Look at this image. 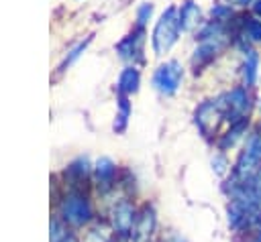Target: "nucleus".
I'll return each instance as SVG.
<instances>
[{"label":"nucleus","mask_w":261,"mask_h":242,"mask_svg":"<svg viewBox=\"0 0 261 242\" xmlns=\"http://www.w3.org/2000/svg\"><path fill=\"white\" fill-rule=\"evenodd\" d=\"M181 26H179V16H177V6H167L161 16L157 18L155 26H153V35H151V47L153 53L157 57L165 55L179 39Z\"/></svg>","instance_id":"1"},{"label":"nucleus","mask_w":261,"mask_h":242,"mask_svg":"<svg viewBox=\"0 0 261 242\" xmlns=\"http://www.w3.org/2000/svg\"><path fill=\"white\" fill-rule=\"evenodd\" d=\"M259 169H261V132L253 130L247 136L245 146L237 157L230 181H243V179L251 177L253 173H257Z\"/></svg>","instance_id":"2"},{"label":"nucleus","mask_w":261,"mask_h":242,"mask_svg":"<svg viewBox=\"0 0 261 242\" xmlns=\"http://www.w3.org/2000/svg\"><path fill=\"white\" fill-rule=\"evenodd\" d=\"M220 104V110L224 114V120H228L230 124L247 120V114L251 110V98L245 85L232 87L228 92H224L220 98H216Z\"/></svg>","instance_id":"3"},{"label":"nucleus","mask_w":261,"mask_h":242,"mask_svg":"<svg viewBox=\"0 0 261 242\" xmlns=\"http://www.w3.org/2000/svg\"><path fill=\"white\" fill-rule=\"evenodd\" d=\"M59 214H61L63 222H67L71 226H84L86 222H90L94 211H92V203H90L88 195H84L82 191H71L61 199Z\"/></svg>","instance_id":"4"},{"label":"nucleus","mask_w":261,"mask_h":242,"mask_svg":"<svg viewBox=\"0 0 261 242\" xmlns=\"http://www.w3.org/2000/svg\"><path fill=\"white\" fill-rule=\"evenodd\" d=\"M184 79V67L177 59H169L165 63H161L155 71H153V87L161 94V96H175L179 85Z\"/></svg>","instance_id":"5"},{"label":"nucleus","mask_w":261,"mask_h":242,"mask_svg":"<svg viewBox=\"0 0 261 242\" xmlns=\"http://www.w3.org/2000/svg\"><path fill=\"white\" fill-rule=\"evenodd\" d=\"M220 118H224V114L220 110L218 100H206L196 110V124L202 130L204 136H210L212 132H216V126H218Z\"/></svg>","instance_id":"6"},{"label":"nucleus","mask_w":261,"mask_h":242,"mask_svg":"<svg viewBox=\"0 0 261 242\" xmlns=\"http://www.w3.org/2000/svg\"><path fill=\"white\" fill-rule=\"evenodd\" d=\"M143 41H145V28L133 31L130 35H126L122 41H118L116 45V53L120 59L124 61H135V59H143Z\"/></svg>","instance_id":"7"},{"label":"nucleus","mask_w":261,"mask_h":242,"mask_svg":"<svg viewBox=\"0 0 261 242\" xmlns=\"http://www.w3.org/2000/svg\"><path fill=\"white\" fill-rule=\"evenodd\" d=\"M137 216H139V214L135 211V207H133L130 201H126V199L118 201V203L114 205V209H112V224H114V230H116L118 234H128V232H133L135 222H137Z\"/></svg>","instance_id":"8"},{"label":"nucleus","mask_w":261,"mask_h":242,"mask_svg":"<svg viewBox=\"0 0 261 242\" xmlns=\"http://www.w3.org/2000/svg\"><path fill=\"white\" fill-rule=\"evenodd\" d=\"M139 85H141V73L135 65H126L118 79H116V92L122 94V96H130V94H137L139 92Z\"/></svg>","instance_id":"9"},{"label":"nucleus","mask_w":261,"mask_h":242,"mask_svg":"<svg viewBox=\"0 0 261 242\" xmlns=\"http://www.w3.org/2000/svg\"><path fill=\"white\" fill-rule=\"evenodd\" d=\"M241 75H243V85L253 87L259 75V53L255 49H245V59L241 65Z\"/></svg>","instance_id":"10"},{"label":"nucleus","mask_w":261,"mask_h":242,"mask_svg":"<svg viewBox=\"0 0 261 242\" xmlns=\"http://www.w3.org/2000/svg\"><path fill=\"white\" fill-rule=\"evenodd\" d=\"M177 16L181 31H192L200 22V6L194 0H184L181 6L177 8Z\"/></svg>","instance_id":"11"},{"label":"nucleus","mask_w":261,"mask_h":242,"mask_svg":"<svg viewBox=\"0 0 261 242\" xmlns=\"http://www.w3.org/2000/svg\"><path fill=\"white\" fill-rule=\"evenodd\" d=\"M94 173H96V181L100 187H112L116 179V165L108 157H102L96 161Z\"/></svg>","instance_id":"12"},{"label":"nucleus","mask_w":261,"mask_h":242,"mask_svg":"<svg viewBox=\"0 0 261 242\" xmlns=\"http://www.w3.org/2000/svg\"><path fill=\"white\" fill-rule=\"evenodd\" d=\"M245 130H247V120H241V122L230 124V128L218 138V148H220V150H228V148H232V146L243 138Z\"/></svg>","instance_id":"13"},{"label":"nucleus","mask_w":261,"mask_h":242,"mask_svg":"<svg viewBox=\"0 0 261 242\" xmlns=\"http://www.w3.org/2000/svg\"><path fill=\"white\" fill-rule=\"evenodd\" d=\"M153 226H155V216H153V211H151L149 207H145V209L137 216V222H135L133 232H137L139 236H147V234H151Z\"/></svg>","instance_id":"14"},{"label":"nucleus","mask_w":261,"mask_h":242,"mask_svg":"<svg viewBox=\"0 0 261 242\" xmlns=\"http://www.w3.org/2000/svg\"><path fill=\"white\" fill-rule=\"evenodd\" d=\"M92 37H94V35L86 37V39H84V41H80V43H77V45H75L73 49H69V51H67V55L63 57V61L59 63L57 71H65V67H69V65H71V63H73V61H75V59H77V57H80V55H82V53L86 51V47H88V45L92 43Z\"/></svg>","instance_id":"15"},{"label":"nucleus","mask_w":261,"mask_h":242,"mask_svg":"<svg viewBox=\"0 0 261 242\" xmlns=\"http://www.w3.org/2000/svg\"><path fill=\"white\" fill-rule=\"evenodd\" d=\"M243 37L253 41V43H261V20L247 16L243 20Z\"/></svg>","instance_id":"16"},{"label":"nucleus","mask_w":261,"mask_h":242,"mask_svg":"<svg viewBox=\"0 0 261 242\" xmlns=\"http://www.w3.org/2000/svg\"><path fill=\"white\" fill-rule=\"evenodd\" d=\"M210 16H212V20H216V22H226V20H230V16H232V6H230V4H214V6L210 8Z\"/></svg>","instance_id":"17"},{"label":"nucleus","mask_w":261,"mask_h":242,"mask_svg":"<svg viewBox=\"0 0 261 242\" xmlns=\"http://www.w3.org/2000/svg\"><path fill=\"white\" fill-rule=\"evenodd\" d=\"M151 14H153V4L151 2H143L137 8V26L139 28H145V24L151 20Z\"/></svg>","instance_id":"18"},{"label":"nucleus","mask_w":261,"mask_h":242,"mask_svg":"<svg viewBox=\"0 0 261 242\" xmlns=\"http://www.w3.org/2000/svg\"><path fill=\"white\" fill-rule=\"evenodd\" d=\"M226 167H228V161H226V157H224L222 153H218V155L212 157V169H214L218 175H222V173L226 171Z\"/></svg>","instance_id":"19"},{"label":"nucleus","mask_w":261,"mask_h":242,"mask_svg":"<svg viewBox=\"0 0 261 242\" xmlns=\"http://www.w3.org/2000/svg\"><path fill=\"white\" fill-rule=\"evenodd\" d=\"M230 6H247V4H251V2H255V0H226Z\"/></svg>","instance_id":"20"},{"label":"nucleus","mask_w":261,"mask_h":242,"mask_svg":"<svg viewBox=\"0 0 261 242\" xmlns=\"http://www.w3.org/2000/svg\"><path fill=\"white\" fill-rule=\"evenodd\" d=\"M253 12H255L257 16H261V0H255V2H253Z\"/></svg>","instance_id":"21"},{"label":"nucleus","mask_w":261,"mask_h":242,"mask_svg":"<svg viewBox=\"0 0 261 242\" xmlns=\"http://www.w3.org/2000/svg\"><path fill=\"white\" fill-rule=\"evenodd\" d=\"M251 242H261V234H257V236H255V238H253Z\"/></svg>","instance_id":"22"}]
</instances>
